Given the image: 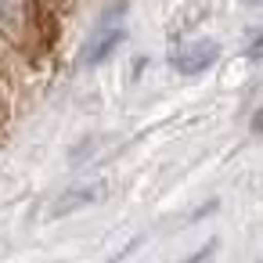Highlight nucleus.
<instances>
[{
  "instance_id": "3",
  "label": "nucleus",
  "mask_w": 263,
  "mask_h": 263,
  "mask_svg": "<svg viewBox=\"0 0 263 263\" xmlns=\"http://www.w3.org/2000/svg\"><path fill=\"white\" fill-rule=\"evenodd\" d=\"M98 198V187H76V191H69V195H62L58 198V205H54V213H69V209H80V205H90Z\"/></svg>"
},
{
  "instance_id": "4",
  "label": "nucleus",
  "mask_w": 263,
  "mask_h": 263,
  "mask_svg": "<svg viewBox=\"0 0 263 263\" xmlns=\"http://www.w3.org/2000/svg\"><path fill=\"white\" fill-rule=\"evenodd\" d=\"M245 58H249V62H263V29H259V33L249 40V47H245Z\"/></svg>"
},
{
  "instance_id": "5",
  "label": "nucleus",
  "mask_w": 263,
  "mask_h": 263,
  "mask_svg": "<svg viewBox=\"0 0 263 263\" xmlns=\"http://www.w3.org/2000/svg\"><path fill=\"white\" fill-rule=\"evenodd\" d=\"M252 130H263V108L256 112V119H252Z\"/></svg>"
},
{
  "instance_id": "1",
  "label": "nucleus",
  "mask_w": 263,
  "mask_h": 263,
  "mask_svg": "<svg viewBox=\"0 0 263 263\" xmlns=\"http://www.w3.org/2000/svg\"><path fill=\"white\" fill-rule=\"evenodd\" d=\"M220 58V47L216 40H195V44H184L180 51H173V69L184 72V76H195V72H205L213 62Z\"/></svg>"
},
{
  "instance_id": "2",
  "label": "nucleus",
  "mask_w": 263,
  "mask_h": 263,
  "mask_svg": "<svg viewBox=\"0 0 263 263\" xmlns=\"http://www.w3.org/2000/svg\"><path fill=\"white\" fill-rule=\"evenodd\" d=\"M123 26H101V29H94L90 33V40L83 44V51H80V62L83 65H101V62H108L112 54H116V47L123 44Z\"/></svg>"
}]
</instances>
